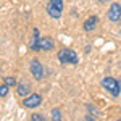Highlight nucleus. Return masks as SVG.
<instances>
[{
  "mask_svg": "<svg viewBox=\"0 0 121 121\" xmlns=\"http://www.w3.org/2000/svg\"><path fill=\"white\" fill-rule=\"evenodd\" d=\"M56 58H58L60 63H63V65H65V63H68V65H76V63L79 61L76 52L71 50V48H61V50H58Z\"/></svg>",
  "mask_w": 121,
  "mask_h": 121,
  "instance_id": "1",
  "label": "nucleus"
},
{
  "mask_svg": "<svg viewBox=\"0 0 121 121\" xmlns=\"http://www.w3.org/2000/svg\"><path fill=\"white\" fill-rule=\"evenodd\" d=\"M102 87L105 91H108V92L112 94L113 97H118L121 94V86H120V81H116L115 78H105L102 81Z\"/></svg>",
  "mask_w": 121,
  "mask_h": 121,
  "instance_id": "2",
  "label": "nucleus"
},
{
  "mask_svg": "<svg viewBox=\"0 0 121 121\" xmlns=\"http://www.w3.org/2000/svg\"><path fill=\"white\" fill-rule=\"evenodd\" d=\"M47 13L50 18L58 19L63 13V0H48L47 3Z\"/></svg>",
  "mask_w": 121,
  "mask_h": 121,
  "instance_id": "3",
  "label": "nucleus"
},
{
  "mask_svg": "<svg viewBox=\"0 0 121 121\" xmlns=\"http://www.w3.org/2000/svg\"><path fill=\"white\" fill-rule=\"evenodd\" d=\"M29 69H31V73H32V78H34L36 81H40V79H44V66H42V63L39 61L37 58H34V60L31 61V65H29Z\"/></svg>",
  "mask_w": 121,
  "mask_h": 121,
  "instance_id": "4",
  "label": "nucleus"
},
{
  "mask_svg": "<svg viewBox=\"0 0 121 121\" xmlns=\"http://www.w3.org/2000/svg\"><path fill=\"white\" fill-rule=\"evenodd\" d=\"M40 103H42V97L39 94H29L28 97L23 100V105L26 108H37Z\"/></svg>",
  "mask_w": 121,
  "mask_h": 121,
  "instance_id": "5",
  "label": "nucleus"
},
{
  "mask_svg": "<svg viewBox=\"0 0 121 121\" xmlns=\"http://www.w3.org/2000/svg\"><path fill=\"white\" fill-rule=\"evenodd\" d=\"M108 19L113 23L121 21V5L120 3H112V7L108 8Z\"/></svg>",
  "mask_w": 121,
  "mask_h": 121,
  "instance_id": "6",
  "label": "nucleus"
},
{
  "mask_svg": "<svg viewBox=\"0 0 121 121\" xmlns=\"http://www.w3.org/2000/svg\"><path fill=\"white\" fill-rule=\"evenodd\" d=\"M53 45H55V42H53V39H52V37H40V39H39V48L44 50V52L52 50Z\"/></svg>",
  "mask_w": 121,
  "mask_h": 121,
  "instance_id": "7",
  "label": "nucleus"
},
{
  "mask_svg": "<svg viewBox=\"0 0 121 121\" xmlns=\"http://www.w3.org/2000/svg\"><path fill=\"white\" fill-rule=\"evenodd\" d=\"M97 21H99V18L97 16H89V18L84 21V31L86 32H92L94 29H95V26H97Z\"/></svg>",
  "mask_w": 121,
  "mask_h": 121,
  "instance_id": "8",
  "label": "nucleus"
},
{
  "mask_svg": "<svg viewBox=\"0 0 121 121\" xmlns=\"http://www.w3.org/2000/svg\"><path fill=\"white\" fill-rule=\"evenodd\" d=\"M39 39H40V34H39V29L34 28L32 29V40H31V50H34V52H37V50H40L39 48Z\"/></svg>",
  "mask_w": 121,
  "mask_h": 121,
  "instance_id": "9",
  "label": "nucleus"
},
{
  "mask_svg": "<svg viewBox=\"0 0 121 121\" xmlns=\"http://www.w3.org/2000/svg\"><path fill=\"white\" fill-rule=\"evenodd\" d=\"M16 94H18L19 97H28L29 94H31V86L26 82H21L16 86Z\"/></svg>",
  "mask_w": 121,
  "mask_h": 121,
  "instance_id": "10",
  "label": "nucleus"
},
{
  "mask_svg": "<svg viewBox=\"0 0 121 121\" xmlns=\"http://www.w3.org/2000/svg\"><path fill=\"white\" fill-rule=\"evenodd\" d=\"M50 116H52V121H61V113L58 108H53L52 113H50Z\"/></svg>",
  "mask_w": 121,
  "mask_h": 121,
  "instance_id": "11",
  "label": "nucleus"
},
{
  "mask_svg": "<svg viewBox=\"0 0 121 121\" xmlns=\"http://www.w3.org/2000/svg\"><path fill=\"white\" fill-rule=\"evenodd\" d=\"M3 84H7V86H18V82H16V79L15 78H11V76H8V78H5L3 79Z\"/></svg>",
  "mask_w": 121,
  "mask_h": 121,
  "instance_id": "12",
  "label": "nucleus"
},
{
  "mask_svg": "<svg viewBox=\"0 0 121 121\" xmlns=\"http://www.w3.org/2000/svg\"><path fill=\"white\" fill-rule=\"evenodd\" d=\"M31 121H45V116H44L42 113H32Z\"/></svg>",
  "mask_w": 121,
  "mask_h": 121,
  "instance_id": "13",
  "label": "nucleus"
},
{
  "mask_svg": "<svg viewBox=\"0 0 121 121\" xmlns=\"http://www.w3.org/2000/svg\"><path fill=\"white\" fill-rule=\"evenodd\" d=\"M7 95H8V86L2 84L0 86V97H7Z\"/></svg>",
  "mask_w": 121,
  "mask_h": 121,
  "instance_id": "14",
  "label": "nucleus"
},
{
  "mask_svg": "<svg viewBox=\"0 0 121 121\" xmlns=\"http://www.w3.org/2000/svg\"><path fill=\"white\" fill-rule=\"evenodd\" d=\"M84 121H97V120H95V118H92L91 115H87V116L84 118Z\"/></svg>",
  "mask_w": 121,
  "mask_h": 121,
  "instance_id": "15",
  "label": "nucleus"
},
{
  "mask_svg": "<svg viewBox=\"0 0 121 121\" xmlns=\"http://www.w3.org/2000/svg\"><path fill=\"white\" fill-rule=\"evenodd\" d=\"M99 2H100V3H105V2H108V0H99Z\"/></svg>",
  "mask_w": 121,
  "mask_h": 121,
  "instance_id": "16",
  "label": "nucleus"
},
{
  "mask_svg": "<svg viewBox=\"0 0 121 121\" xmlns=\"http://www.w3.org/2000/svg\"><path fill=\"white\" fill-rule=\"evenodd\" d=\"M120 86H121V78H120Z\"/></svg>",
  "mask_w": 121,
  "mask_h": 121,
  "instance_id": "17",
  "label": "nucleus"
}]
</instances>
